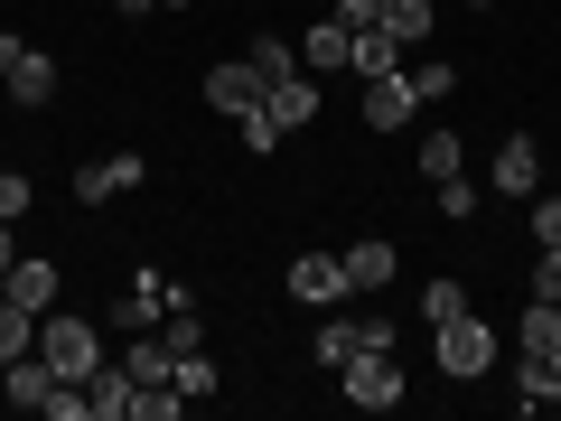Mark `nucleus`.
I'll use <instances>...</instances> for the list:
<instances>
[{"label": "nucleus", "mask_w": 561, "mask_h": 421, "mask_svg": "<svg viewBox=\"0 0 561 421\" xmlns=\"http://www.w3.org/2000/svg\"><path fill=\"white\" fill-rule=\"evenodd\" d=\"M28 346H38V309L0 300V365H10V356H28Z\"/></svg>", "instance_id": "21"}, {"label": "nucleus", "mask_w": 561, "mask_h": 421, "mask_svg": "<svg viewBox=\"0 0 561 421\" xmlns=\"http://www.w3.org/2000/svg\"><path fill=\"white\" fill-rule=\"evenodd\" d=\"M468 10H496V0H468Z\"/></svg>", "instance_id": "37"}, {"label": "nucleus", "mask_w": 561, "mask_h": 421, "mask_svg": "<svg viewBox=\"0 0 561 421\" xmlns=\"http://www.w3.org/2000/svg\"><path fill=\"white\" fill-rule=\"evenodd\" d=\"M290 300H300V309L346 300V262L337 253H300V262H290Z\"/></svg>", "instance_id": "6"}, {"label": "nucleus", "mask_w": 561, "mask_h": 421, "mask_svg": "<svg viewBox=\"0 0 561 421\" xmlns=\"http://www.w3.org/2000/svg\"><path fill=\"white\" fill-rule=\"evenodd\" d=\"M534 243H552V253H561V197H534Z\"/></svg>", "instance_id": "32"}, {"label": "nucleus", "mask_w": 561, "mask_h": 421, "mask_svg": "<svg viewBox=\"0 0 561 421\" xmlns=\"http://www.w3.org/2000/svg\"><path fill=\"white\" fill-rule=\"evenodd\" d=\"M319 356H328V365L356 356V319H328V328H319Z\"/></svg>", "instance_id": "31"}, {"label": "nucleus", "mask_w": 561, "mask_h": 421, "mask_svg": "<svg viewBox=\"0 0 561 421\" xmlns=\"http://www.w3.org/2000/svg\"><path fill=\"white\" fill-rule=\"evenodd\" d=\"M169 300H187L169 272H131V291H122V328H150V319H169Z\"/></svg>", "instance_id": "9"}, {"label": "nucleus", "mask_w": 561, "mask_h": 421, "mask_svg": "<svg viewBox=\"0 0 561 421\" xmlns=\"http://www.w3.org/2000/svg\"><path fill=\"white\" fill-rule=\"evenodd\" d=\"M449 84H459V66H449V57H431V66H412V94H421V103H431V94H449Z\"/></svg>", "instance_id": "30"}, {"label": "nucleus", "mask_w": 561, "mask_h": 421, "mask_svg": "<svg viewBox=\"0 0 561 421\" xmlns=\"http://www.w3.org/2000/svg\"><path fill=\"white\" fill-rule=\"evenodd\" d=\"M160 338H169V356H197V346H206V319H197V300H169Z\"/></svg>", "instance_id": "20"}, {"label": "nucleus", "mask_w": 561, "mask_h": 421, "mask_svg": "<svg viewBox=\"0 0 561 421\" xmlns=\"http://www.w3.org/2000/svg\"><path fill=\"white\" fill-rule=\"evenodd\" d=\"M346 291H383V281H393V243H346Z\"/></svg>", "instance_id": "16"}, {"label": "nucleus", "mask_w": 561, "mask_h": 421, "mask_svg": "<svg viewBox=\"0 0 561 421\" xmlns=\"http://www.w3.org/2000/svg\"><path fill=\"white\" fill-rule=\"evenodd\" d=\"M534 179H542L534 140H524V132H505V150H496V169H486V187H496V197H534Z\"/></svg>", "instance_id": "10"}, {"label": "nucleus", "mask_w": 561, "mask_h": 421, "mask_svg": "<svg viewBox=\"0 0 561 421\" xmlns=\"http://www.w3.org/2000/svg\"><path fill=\"white\" fill-rule=\"evenodd\" d=\"M421 113V94H412V76H365V132H402V122Z\"/></svg>", "instance_id": "5"}, {"label": "nucleus", "mask_w": 561, "mask_h": 421, "mask_svg": "<svg viewBox=\"0 0 561 421\" xmlns=\"http://www.w3.org/2000/svg\"><path fill=\"white\" fill-rule=\"evenodd\" d=\"M515 402H534V412H542V402H561V356H524L515 365Z\"/></svg>", "instance_id": "19"}, {"label": "nucleus", "mask_w": 561, "mask_h": 421, "mask_svg": "<svg viewBox=\"0 0 561 421\" xmlns=\"http://www.w3.org/2000/svg\"><path fill=\"white\" fill-rule=\"evenodd\" d=\"M262 113H272L280 132H300V122L319 113V84H309V66H290V76H272V84H262Z\"/></svg>", "instance_id": "7"}, {"label": "nucleus", "mask_w": 561, "mask_h": 421, "mask_svg": "<svg viewBox=\"0 0 561 421\" xmlns=\"http://www.w3.org/2000/svg\"><path fill=\"white\" fill-rule=\"evenodd\" d=\"M459 309H468V291H459V281H431V291H421V319H431V328H440V319H459Z\"/></svg>", "instance_id": "26"}, {"label": "nucleus", "mask_w": 561, "mask_h": 421, "mask_svg": "<svg viewBox=\"0 0 561 421\" xmlns=\"http://www.w3.org/2000/svg\"><path fill=\"white\" fill-rule=\"evenodd\" d=\"M38 356L57 365L66 384H84V375L103 365V328H94V319H66V309H57V319L38 309Z\"/></svg>", "instance_id": "1"}, {"label": "nucleus", "mask_w": 561, "mask_h": 421, "mask_svg": "<svg viewBox=\"0 0 561 421\" xmlns=\"http://www.w3.org/2000/svg\"><path fill=\"white\" fill-rule=\"evenodd\" d=\"M431 197H440V216H449V225H468V216H478V187H468V179H440Z\"/></svg>", "instance_id": "28"}, {"label": "nucleus", "mask_w": 561, "mask_h": 421, "mask_svg": "<svg viewBox=\"0 0 561 421\" xmlns=\"http://www.w3.org/2000/svg\"><path fill=\"white\" fill-rule=\"evenodd\" d=\"M262 84H272V76H262L253 57H225V66H206V113L243 122V113H253V103H262Z\"/></svg>", "instance_id": "3"}, {"label": "nucleus", "mask_w": 561, "mask_h": 421, "mask_svg": "<svg viewBox=\"0 0 561 421\" xmlns=\"http://www.w3.org/2000/svg\"><path fill=\"white\" fill-rule=\"evenodd\" d=\"M84 412L94 421H131V365H94V375H84Z\"/></svg>", "instance_id": "11"}, {"label": "nucleus", "mask_w": 561, "mask_h": 421, "mask_svg": "<svg viewBox=\"0 0 561 421\" xmlns=\"http://www.w3.org/2000/svg\"><path fill=\"white\" fill-rule=\"evenodd\" d=\"M243 57H253L262 76H290V66H300V47H290V38H253V47H243Z\"/></svg>", "instance_id": "27"}, {"label": "nucleus", "mask_w": 561, "mask_h": 421, "mask_svg": "<svg viewBox=\"0 0 561 421\" xmlns=\"http://www.w3.org/2000/svg\"><path fill=\"white\" fill-rule=\"evenodd\" d=\"M0 84H10V94H20V103H47V94H57V57H47V47H28V57L10 66V76H0Z\"/></svg>", "instance_id": "17"}, {"label": "nucleus", "mask_w": 561, "mask_h": 421, "mask_svg": "<svg viewBox=\"0 0 561 421\" xmlns=\"http://www.w3.org/2000/svg\"><path fill=\"white\" fill-rule=\"evenodd\" d=\"M0 300H20V309H57V262L20 253L10 272H0Z\"/></svg>", "instance_id": "8"}, {"label": "nucleus", "mask_w": 561, "mask_h": 421, "mask_svg": "<svg viewBox=\"0 0 561 421\" xmlns=\"http://www.w3.org/2000/svg\"><path fill=\"white\" fill-rule=\"evenodd\" d=\"M421 179H431V187L459 179V132H431V140H421Z\"/></svg>", "instance_id": "24"}, {"label": "nucleus", "mask_w": 561, "mask_h": 421, "mask_svg": "<svg viewBox=\"0 0 561 421\" xmlns=\"http://www.w3.org/2000/svg\"><path fill=\"white\" fill-rule=\"evenodd\" d=\"M160 10H187V0H160Z\"/></svg>", "instance_id": "38"}, {"label": "nucleus", "mask_w": 561, "mask_h": 421, "mask_svg": "<svg viewBox=\"0 0 561 421\" xmlns=\"http://www.w3.org/2000/svg\"><path fill=\"white\" fill-rule=\"evenodd\" d=\"M20 57H28V38H10V29H0V76H10Z\"/></svg>", "instance_id": "34"}, {"label": "nucleus", "mask_w": 561, "mask_h": 421, "mask_svg": "<svg viewBox=\"0 0 561 421\" xmlns=\"http://www.w3.org/2000/svg\"><path fill=\"white\" fill-rule=\"evenodd\" d=\"M10 262H20V253H10V225H0V272H10Z\"/></svg>", "instance_id": "36"}, {"label": "nucleus", "mask_w": 561, "mask_h": 421, "mask_svg": "<svg viewBox=\"0 0 561 421\" xmlns=\"http://www.w3.org/2000/svg\"><path fill=\"white\" fill-rule=\"evenodd\" d=\"M346 57H356V29H346V20H319V29L300 38V66H309V76H328V66H346Z\"/></svg>", "instance_id": "13"}, {"label": "nucleus", "mask_w": 561, "mask_h": 421, "mask_svg": "<svg viewBox=\"0 0 561 421\" xmlns=\"http://www.w3.org/2000/svg\"><path fill=\"white\" fill-rule=\"evenodd\" d=\"M515 338H524V356H561V300H524Z\"/></svg>", "instance_id": "15"}, {"label": "nucleus", "mask_w": 561, "mask_h": 421, "mask_svg": "<svg viewBox=\"0 0 561 421\" xmlns=\"http://www.w3.org/2000/svg\"><path fill=\"white\" fill-rule=\"evenodd\" d=\"M140 179H150L140 160H84V169H76V197L103 206V197H122V187H140Z\"/></svg>", "instance_id": "12"}, {"label": "nucleus", "mask_w": 561, "mask_h": 421, "mask_svg": "<svg viewBox=\"0 0 561 421\" xmlns=\"http://www.w3.org/2000/svg\"><path fill=\"white\" fill-rule=\"evenodd\" d=\"M140 10H160V0H122V20H140Z\"/></svg>", "instance_id": "35"}, {"label": "nucleus", "mask_w": 561, "mask_h": 421, "mask_svg": "<svg viewBox=\"0 0 561 421\" xmlns=\"http://www.w3.org/2000/svg\"><path fill=\"white\" fill-rule=\"evenodd\" d=\"M28 197H38V187H28L20 169H0V225H20V216H28Z\"/></svg>", "instance_id": "29"}, {"label": "nucleus", "mask_w": 561, "mask_h": 421, "mask_svg": "<svg viewBox=\"0 0 561 421\" xmlns=\"http://www.w3.org/2000/svg\"><path fill=\"white\" fill-rule=\"evenodd\" d=\"M534 300H561V253L542 243V262H534Z\"/></svg>", "instance_id": "33"}, {"label": "nucleus", "mask_w": 561, "mask_h": 421, "mask_svg": "<svg viewBox=\"0 0 561 421\" xmlns=\"http://www.w3.org/2000/svg\"><path fill=\"white\" fill-rule=\"evenodd\" d=\"M431 346H440V375H459V384H478L486 365H496V328H486V319H468V309L431 328Z\"/></svg>", "instance_id": "2"}, {"label": "nucleus", "mask_w": 561, "mask_h": 421, "mask_svg": "<svg viewBox=\"0 0 561 421\" xmlns=\"http://www.w3.org/2000/svg\"><path fill=\"white\" fill-rule=\"evenodd\" d=\"M383 29H393L402 47H421L431 38V0H383Z\"/></svg>", "instance_id": "22"}, {"label": "nucleus", "mask_w": 561, "mask_h": 421, "mask_svg": "<svg viewBox=\"0 0 561 421\" xmlns=\"http://www.w3.org/2000/svg\"><path fill=\"white\" fill-rule=\"evenodd\" d=\"M122 365H131V384H169V365H179V356H169V338H160V328H131Z\"/></svg>", "instance_id": "14"}, {"label": "nucleus", "mask_w": 561, "mask_h": 421, "mask_svg": "<svg viewBox=\"0 0 561 421\" xmlns=\"http://www.w3.org/2000/svg\"><path fill=\"white\" fill-rule=\"evenodd\" d=\"M169 384H179L187 402H206V394H216V356H206V346H197V356H179V365H169Z\"/></svg>", "instance_id": "23"}, {"label": "nucleus", "mask_w": 561, "mask_h": 421, "mask_svg": "<svg viewBox=\"0 0 561 421\" xmlns=\"http://www.w3.org/2000/svg\"><path fill=\"white\" fill-rule=\"evenodd\" d=\"M234 132H243V150H253V160H272V150H280V122H272V113H262V103H253V113H243V122H234Z\"/></svg>", "instance_id": "25"}, {"label": "nucleus", "mask_w": 561, "mask_h": 421, "mask_svg": "<svg viewBox=\"0 0 561 421\" xmlns=\"http://www.w3.org/2000/svg\"><path fill=\"white\" fill-rule=\"evenodd\" d=\"M346 66H356V76H393V66H402V38H393V29H356V57H346Z\"/></svg>", "instance_id": "18"}, {"label": "nucleus", "mask_w": 561, "mask_h": 421, "mask_svg": "<svg viewBox=\"0 0 561 421\" xmlns=\"http://www.w3.org/2000/svg\"><path fill=\"white\" fill-rule=\"evenodd\" d=\"M337 375H346V402H356V412H393L402 402V365L393 356H346Z\"/></svg>", "instance_id": "4"}]
</instances>
